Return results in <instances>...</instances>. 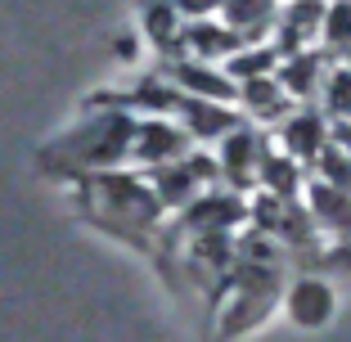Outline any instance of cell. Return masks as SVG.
Instances as JSON below:
<instances>
[{"instance_id":"obj_1","label":"cell","mask_w":351,"mask_h":342,"mask_svg":"<svg viewBox=\"0 0 351 342\" xmlns=\"http://www.w3.org/2000/svg\"><path fill=\"white\" fill-rule=\"evenodd\" d=\"M135 126L140 117L126 113L122 104L95 113L90 122H82L73 135H63L59 145L45 149L41 162L50 171H68V176H99V171H117L122 162H131L135 149Z\"/></svg>"},{"instance_id":"obj_2","label":"cell","mask_w":351,"mask_h":342,"mask_svg":"<svg viewBox=\"0 0 351 342\" xmlns=\"http://www.w3.org/2000/svg\"><path fill=\"white\" fill-rule=\"evenodd\" d=\"M82 208L95 221H104L108 230L135 234V239H149L167 217L162 198L154 194L149 176H135V171H99V176H86L82 180Z\"/></svg>"},{"instance_id":"obj_3","label":"cell","mask_w":351,"mask_h":342,"mask_svg":"<svg viewBox=\"0 0 351 342\" xmlns=\"http://www.w3.org/2000/svg\"><path fill=\"white\" fill-rule=\"evenodd\" d=\"M145 176H149V185H154V194L162 198V208L180 212V208H189L198 194L217 189L221 167H217L212 154H189V158H180V162L154 167V171H145Z\"/></svg>"},{"instance_id":"obj_4","label":"cell","mask_w":351,"mask_h":342,"mask_svg":"<svg viewBox=\"0 0 351 342\" xmlns=\"http://www.w3.org/2000/svg\"><path fill=\"white\" fill-rule=\"evenodd\" d=\"M189 140L180 126L171 122V117H140V126H135V149H131V162L140 167H167V162H180V158H189Z\"/></svg>"},{"instance_id":"obj_5","label":"cell","mask_w":351,"mask_h":342,"mask_svg":"<svg viewBox=\"0 0 351 342\" xmlns=\"http://www.w3.org/2000/svg\"><path fill=\"white\" fill-rule=\"evenodd\" d=\"M279 154L293 158V162H315V158L329 149L333 140V126L324 113H315V108H302V113H289L284 122H279Z\"/></svg>"},{"instance_id":"obj_6","label":"cell","mask_w":351,"mask_h":342,"mask_svg":"<svg viewBox=\"0 0 351 342\" xmlns=\"http://www.w3.org/2000/svg\"><path fill=\"white\" fill-rule=\"evenodd\" d=\"M261 158H266L261 131H252L248 122L239 126V131H230L217 145V167H221V176L230 180V189H248L261 171Z\"/></svg>"},{"instance_id":"obj_7","label":"cell","mask_w":351,"mask_h":342,"mask_svg":"<svg viewBox=\"0 0 351 342\" xmlns=\"http://www.w3.org/2000/svg\"><path fill=\"white\" fill-rule=\"evenodd\" d=\"M167 82H171L180 95H189V99H207V104H239V86L226 77V68H212V63L180 59V63H171Z\"/></svg>"},{"instance_id":"obj_8","label":"cell","mask_w":351,"mask_h":342,"mask_svg":"<svg viewBox=\"0 0 351 342\" xmlns=\"http://www.w3.org/2000/svg\"><path fill=\"white\" fill-rule=\"evenodd\" d=\"M306 212L315 221L320 234H329L333 243L338 239H351V194L324 185V180H311L306 185Z\"/></svg>"},{"instance_id":"obj_9","label":"cell","mask_w":351,"mask_h":342,"mask_svg":"<svg viewBox=\"0 0 351 342\" xmlns=\"http://www.w3.org/2000/svg\"><path fill=\"white\" fill-rule=\"evenodd\" d=\"M284 306H289V315L298 324L315 329V324H324L333 315V289L324 284V275H298L289 284V293H284Z\"/></svg>"},{"instance_id":"obj_10","label":"cell","mask_w":351,"mask_h":342,"mask_svg":"<svg viewBox=\"0 0 351 342\" xmlns=\"http://www.w3.org/2000/svg\"><path fill=\"white\" fill-rule=\"evenodd\" d=\"M239 108L261 122H279V117H289L293 99L279 86V77H252V82H239Z\"/></svg>"},{"instance_id":"obj_11","label":"cell","mask_w":351,"mask_h":342,"mask_svg":"<svg viewBox=\"0 0 351 342\" xmlns=\"http://www.w3.org/2000/svg\"><path fill=\"white\" fill-rule=\"evenodd\" d=\"M257 180L266 185V194H275V198H293V194L302 189V171H298V162H293V158H284L279 149H266Z\"/></svg>"},{"instance_id":"obj_12","label":"cell","mask_w":351,"mask_h":342,"mask_svg":"<svg viewBox=\"0 0 351 342\" xmlns=\"http://www.w3.org/2000/svg\"><path fill=\"white\" fill-rule=\"evenodd\" d=\"M320 108L333 126L351 122V68H333L320 82Z\"/></svg>"},{"instance_id":"obj_13","label":"cell","mask_w":351,"mask_h":342,"mask_svg":"<svg viewBox=\"0 0 351 342\" xmlns=\"http://www.w3.org/2000/svg\"><path fill=\"white\" fill-rule=\"evenodd\" d=\"M315 180H324V185H333V189H342V194H351V158L342 154L338 145L329 140V149H324L320 158H315Z\"/></svg>"},{"instance_id":"obj_14","label":"cell","mask_w":351,"mask_h":342,"mask_svg":"<svg viewBox=\"0 0 351 342\" xmlns=\"http://www.w3.org/2000/svg\"><path fill=\"white\" fill-rule=\"evenodd\" d=\"M320 36H324L329 50H351V0H338V5L324 10Z\"/></svg>"},{"instance_id":"obj_15","label":"cell","mask_w":351,"mask_h":342,"mask_svg":"<svg viewBox=\"0 0 351 342\" xmlns=\"http://www.w3.org/2000/svg\"><path fill=\"white\" fill-rule=\"evenodd\" d=\"M311 266L320 270V275H347V280H351V239H338L333 248L315 252V257H311Z\"/></svg>"},{"instance_id":"obj_16","label":"cell","mask_w":351,"mask_h":342,"mask_svg":"<svg viewBox=\"0 0 351 342\" xmlns=\"http://www.w3.org/2000/svg\"><path fill=\"white\" fill-rule=\"evenodd\" d=\"M176 14H189V23H203L212 10H226V0H167Z\"/></svg>"},{"instance_id":"obj_17","label":"cell","mask_w":351,"mask_h":342,"mask_svg":"<svg viewBox=\"0 0 351 342\" xmlns=\"http://www.w3.org/2000/svg\"><path fill=\"white\" fill-rule=\"evenodd\" d=\"M333 145L351 158V122H338V126H333Z\"/></svg>"},{"instance_id":"obj_18","label":"cell","mask_w":351,"mask_h":342,"mask_svg":"<svg viewBox=\"0 0 351 342\" xmlns=\"http://www.w3.org/2000/svg\"><path fill=\"white\" fill-rule=\"evenodd\" d=\"M342 68H351V50H347V63H342Z\"/></svg>"}]
</instances>
